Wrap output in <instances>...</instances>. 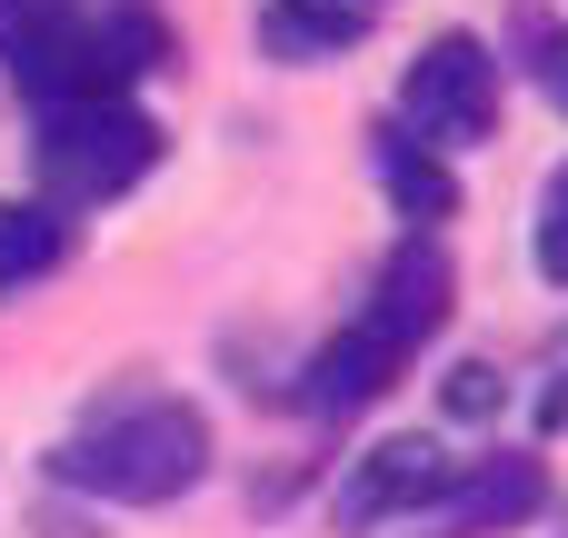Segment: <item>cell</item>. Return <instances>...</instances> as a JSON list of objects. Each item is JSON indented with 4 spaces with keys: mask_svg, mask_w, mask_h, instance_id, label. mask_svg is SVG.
Listing matches in <instances>:
<instances>
[{
    "mask_svg": "<svg viewBox=\"0 0 568 538\" xmlns=\"http://www.w3.org/2000/svg\"><path fill=\"white\" fill-rule=\"evenodd\" d=\"M369 30L359 0H260V50L270 60H339Z\"/></svg>",
    "mask_w": 568,
    "mask_h": 538,
    "instance_id": "9c48e42d",
    "label": "cell"
},
{
    "mask_svg": "<svg viewBox=\"0 0 568 538\" xmlns=\"http://www.w3.org/2000/svg\"><path fill=\"white\" fill-rule=\"evenodd\" d=\"M170 40L140 0L90 10V0H0V60L10 80L50 110V100H110L130 70H150Z\"/></svg>",
    "mask_w": 568,
    "mask_h": 538,
    "instance_id": "7a4b0ae2",
    "label": "cell"
},
{
    "mask_svg": "<svg viewBox=\"0 0 568 538\" xmlns=\"http://www.w3.org/2000/svg\"><path fill=\"white\" fill-rule=\"evenodd\" d=\"M439 399H449V419H489V409H499L509 389H499V369H489V359H459Z\"/></svg>",
    "mask_w": 568,
    "mask_h": 538,
    "instance_id": "4fadbf2b",
    "label": "cell"
},
{
    "mask_svg": "<svg viewBox=\"0 0 568 538\" xmlns=\"http://www.w3.org/2000/svg\"><path fill=\"white\" fill-rule=\"evenodd\" d=\"M369 160H379V190L399 200V220H449V210H459V180H449V160H439L429 140L379 130V140H369Z\"/></svg>",
    "mask_w": 568,
    "mask_h": 538,
    "instance_id": "30bf717a",
    "label": "cell"
},
{
    "mask_svg": "<svg viewBox=\"0 0 568 538\" xmlns=\"http://www.w3.org/2000/svg\"><path fill=\"white\" fill-rule=\"evenodd\" d=\"M449 479V449L439 439H379L349 489H339V529H399L409 509H429V489Z\"/></svg>",
    "mask_w": 568,
    "mask_h": 538,
    "instance_id": "52a82bcc",
    "label": "cell"
},
{
    "mask_svg": "<svg viewBox=\"0 0 568 538\" xmlns=\"http://www.w3.org/2000/svg\"><path fill=\"white\" fill-rule=\"evenodd\" d=\"M399 369H409V359H399V349H379V339L349 319V329L310 359V389H300V399H310L320 419H359L369 399H389V389H399Z\"/></svg>",
    "mask_w": 568,
    "mask_h": 538,
    "instance_id": "ba28073f",
    "label": "cell"
},
{
    "mask_svg": "<svg viewBox=\"0 0 568 538\" xmlns=\"http://www.w3.org/2000/svg\"><path fill=\"white\" fill-rule=\"evenodd\" d=\"M449 300H459V270H449V250H439V240H399V250L379 260V280H369V309H359V329H369L379 349L419 359V349L449 329Z\"/></svg>",
    "mask_w": 568,
    "mask_h": 538,
    "instance_id": "8992f818",
    "label": "cell"
},
{
    "mask_svg": "<svg viewBox=\"0 0 568 538\" xmlns=\"http://www.w3.org/2000/svg\"><path fill=\"white\" fill-rule=\"evenodd\" d=\"M539 499H549V469H539V449H499V459H449V479L429 489V509H409L399 538H499L519 529V519H539Z\"/></svg>",
    "mask_w": 568,
    "mask_h": 538,
    "instance_id": "5b68a950",
    "label": "cell"
},
{
    "mask_svg": "<svg viewBox=\"0 0 568 538\" xmlns=\"http://www.w3.org/2000/svg\"><path fill=\"white\" fill-rule=\"evenodd\" d=\"M539 80H549V100L568 110V30H549V40H539Z\"/></svg>",
    "mask_w": 568,
    "mask_h": 538,
    "instance_id": "5bb4252c",
    "label": "cell"
},
{
    "mask_svg": "<svg viewBox=\"0 0 568 538\" xmlns=\"http://www.w3.org/2000/svg\"><path fill=\"white\" fill-rule=\"evenodd\" d=\"M399 110L429 150H479L499 130V50L479 30H439L399 80Z\"/></svg>",
    "mask_w": 568,
    "mask_h": 538,
    "instance_id": "277c9868",
    "label": "cell"
},
{
    "mask_svg": "<svg viewBox=\"0 0 568 538\" xmlns=\"http://www.w3.org/2000/svg\"><path fill=\"white\" fill-rule=\"evenodd\" d=\"M50 479L80 489V499H110V509H170L210 479V419L170 389H130V399H100L60 449H50Z\"/></svg>",
    "mask_w": 568,
    "mask_h": 538,
    "instance_id": "6da1fadb",
    "label": "cell"
},
{
    "mask_svg": "<svg viewBox=\"0 0 568 538\" xmlns=\"http://www.w3.org/2000/svg\"><path fill=\"white\" fill-rule=\"evenodd\" d=\"M70 260V220L50 200H0V300H20L30 280H50Z\"/></svg>",
    "mask_w": 568,
    "mask_h": 538,
    "instance_id": "8fae6325",
    "label": "cell"
},
{
    "mask_svg": "<svg viewBox=\"0 0 568 538\" xmlns=\"http://www.w3.org/2000/svg\"><path fill=\"white\" fill-rule=\"evenodd\" d=\"M160 160V120L110 100H50L40 110V200L50 210H100L120 190H140Z\"/></svg>",
    "mask_w": 568,
    "mask_h": 538,
    "instance_id": "3957f363",
    "label": "cell"
},
{
    "mask_svg": "<svg viewBox=\"0 0 568 538\" xmlns=\"http://www.w3.org/2000/svg\"><path fill=\"white\" fill-rule=\"evenodd\" d=\"M529 250H539V280L568 290V160L549 170V190H539V230H529Z\"/></svg>",
    "mask_w": 568,
    "mask_h": 538,
    "instance_id": "7c38bea8",
    "label": "cell"
}]
</instances>
